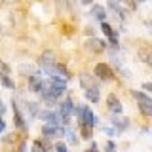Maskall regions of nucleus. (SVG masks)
Masks as SVG:
<instances>
[{
    "label": "nucleus",
    "mask_w": 152,
    "mask_h": 152,
    "mask_svg": "<svg viewBox=\"0 0 152 152\" xmlns=\"http://www.w3.org/2000/svg\"><path fill=\"white\" fill-rule=\"evenodd\" d=\"M101 28H103V32H104V34L110 38V44H112L114 48H118V34H116V31H114V28H112L110 25H108L107 21H103V23H101Z\"/></svg>",
    "instance_id": "obj_8"
},
{
    "label": "nucleus",
    "mask_w": 152,
    "mask_h": 152,
    "mask_svg": "<svg viewBox=\"0 0 152 152\" xmlns=\"http://www.w3.org/2000/svg\"><path fill=\"white\" fill-rule=\"evenodd\" d=\"M139 55H141V59L145 61V63H150V51L148 50H141Z\"/></svg>",
    "instance_id": "obj_20"
},
{
    "label": "nucleus",
    "mask_w": 152,
    "mask_h": 152,
    "mask_svg": "<svg viewBox=\"0 0 152 152\" xmlns=\"http://www.w3.org/2000/svg\"><path fill=\"white\" fill-rule=\"evenodd\" d=\"M28 86H31V91H34V93H40L42 91V88H44V78H42L38 72H34L28 78Z\"/></svg>",
    "instance_id": "obj_7"
},
{
    "label": "nucleus",
    "mask_w": 152,
    "mask_h": 152,
    "mask_svg": "<svg viewBox=\"0 0 152 152\" xmlns=\"http://www.w3.org/2000/svg\"><path fill=\"white\" fill-rule=\"evenodd\" d=\"M51 65H55V53L48 50V51H44V53L40 55V66L46 69V66H51Z\"/></svg>",
    "instance_id": "obj_10"
},
{
    "label": "nucleus",
    "mask_w": 152,
    "mask_h": 152,
    "mask_svg": "<svg viewBox=\"0 0 152 152\" xmlns=\"http://www.w3.org/2000/svg\"><path fill=\"white\" fill-rule=\"evenodd\" d=\"M89 15H93L95 19H99V21H107V10L104 6H99V4H93L91 6V12H89Z\"/></svg>",
    "instance_id": "obj_9"
},
{
    "label": "nucleus",
    "mask_w": 152,
    "mask_h": 152,
    "mask_svg": "<svg viewBox=\"0 0 152 152\" xmlns=\"http://www.w3.org/2000/svg\"><path fill=\"white\" fill-rule=\"evenodd\" d=\"M86 99H88V101H91V103H97L99 99H101V93H99L97 86H93V88H88V89H86Z\"/></svg>",
    "instance_id": "obj_12"
},
{
    "label": "nucleus",
    "mask_w": 152,
    "mask_h": 152,
    "mask_svg": "<svg viewBox=\"0 0 152 152\" xmlns=\"http://www.w3.org/2000/svg\"><path fill=\"white\" fill-rule=\"evenodd\" d=\"M95 76H99L101 80H112L114 78V70L107 63H97L95 65Z\"/></svg>",
    "instance_id": "obj_4"
},
{
    "label": "nucleus",
    "mask_w": 152,
    "mask_h": 152,
    "mask_svg": "<svg viewBox=\"0 0 152 152\" xmlns=\"http://www.w3.org/2000/svg\"><path fill=\"white\" fill-rule=\"evenodd\" d=\"M42 133H44L46 139H55V137H63L65 135V129L61 126H46L42 127Z\"/></svg>",
    "instance_id": "obj_5"
},
{
    "label": "nucleus",
    "mask_w": 152,
    "mask_h": 152,
    "mask_svg": "<svg viewBox=\"0 0 152 152\" xmlns=\"http://www.w3.org/2000/svg\"><path fill=\"white\" fill-rule=\"evenodd\" d=\"M86 152H99V150H97V145H95V142H91V146H89Z\"/></svg>",
    "instance_id": "obj_24"
},
{
    "label": "nucleus",
    "mask_w": 152,
    "mask_h": 152,
    "mask_svg": "<svg viewBox=\"0 0 152 152\" xmlns=\"http://www.w3.org/2000/svg\"><path fill=\"white\" fill-rule=\"evenodd\" d=\"M131 95L139 101V108H141V112L145 114V116H150L152 114V99L148 97V95H145V93H141V91H131Z\"/></svg>",
    "instance_id": "obj_1"
},
{
    "label": "nucleus",
    "mask_w": 152,
    "mask_h": 152,
    "mask_svg": "<svg viewBox=\"0 0 152 152\" xmlns=\"http://www.w3.org/2000/svg\"><path fill=\"white\" fill-rule=\"evenodd\" d=\"M4 129H6V122H4V120H0V133H2Z\"/></svg>",
    "instance_id": "obj_28"
},
{
    "label": "nucleus",
    "mask_w": 152,
    "mask_h": 152,
    "mask_svg": "<svg viewBox=\"0 0 152 152\" xmlns=\"http://www.w3.org/2000/svg\"><path fill=\"white\" fill-rule=\"evenodd\" d=\"M4 2H15V0H4Z\"/></svg>",
    "instance_id": "obj_32"
},
{
    "label": "nucleus",
    "mask_w": 152,
    "mask_h": 152,
    "mask_svg": "<svg viewBox=\"0 0 152 152\" xmlns=\"http://www.w3.org/2000/svg\"><path fill=\"white\" fill-rule=\"evenodd\" d=\"M107 150H108V152H114V142H112V141L107 142Z\"/></svg>",
    "instance_id": "obj_23"
},
{
    "label": "nucleus",
    "mask_w": 152,
    "mask_h": 152,
    "mask_svg": "<svg viewBox=\"0 0 152 152\" xmlns=\"http://www.w3.org/2000/svg\"><path fill=\"white\" fill-rule=\"evenodd\" d=\"M142 88H145L146 91H152V84H148V82H146V84H142Z\"/></svg>",
    "instance_id": "obj_26"
},
{
    "label": "nucleus",
    "mask_w": 152,
    "mask_h": 152,
    "mask_svg": "<svg viewBox=\"0 0 152 152\" xmlns=\"http://www.w3.org/2000/svg\"><path fill=\"white\" fill-rule=\"evenodd\" d=\"M135 2H145V0H135Z\"/></svg>",
    "instance_id": "obj_33"
},
{
    "label": "nucleus",
    "mask_w": 152,
    "mask_h": 152,
    "mask_svg": "<svg viewBox=\"0 0 152 152\" xmlns=\"http://www.w3.org/2000/svg\"><path fill=\"white\" fill-rule=\"evenodd\" d=\"M0 82L6 86V88H10V89H13V88H15V84L12 82V78H10L8 74H0Z\"/></svg>",
    "instance_id": "obj_15"
},
{
    "label": "nucleus",
    "mask_w": 152,
    "mask_h": 152,
    "mask_svg": "<svg viewBox=\"0 0 152 152\" xmlns=\"http://www.w3.org/2000/svg\"><path fill=\"white\" fill-rule=\"evenodd\" d=\"M57 4H59L61 8H66V0H57Z\"/></svg>",
    "instance_id": "obj_29"
},
{
    "label": "nucleus",
    "mask_w": 152,
    "mask_h": 152,
    "mask_svg": "<svg viewBox=\"0 0 152 152\" xmlns=\"http://www.w3.org/2000/svg\"><path fill=\"white\" fill-rule=\"evenodd\" d=\"M27 110L31 112V118L32 116H38V104L36 103H27Z\"/></svg>",
    "instance_id": "obj_18"
},
{
    "label": "nucleus",
    "mask_w": 152,
    "mask_h": 152,
    "mask_svg": "<svg viewBox=\"0 0 152 152\" xmlns=\"http://www.w3.org/2000/svg\"><path fill=\"white\" fill-rule=\"evenodd\" d=\"M19 152H27V142H21V146H19Z\"/></svg>",
    "instance_id": "obj_27"
},
{
    "label": "nucleus",
    "mask_w": 152,
    "mask_h": 152,
    "mask_svg": "<svg viewBox=\"0 0 152 152\" xmlns=\"http://www.w3.org/2000/svg\"><path fill=\"white\" fill-rule=\"evenodd\" d=\"M59 116H61V120H63V124H69V120H70V116L74 114V104H72V101L70 99H65V101H61V104H59Z\"/></svg>",
    "instance_id": "obj_2"
},
{
    "label": "nucleus",
    "mask_w": 152,
    "mask_h": 152,
    "mask_svg": "<svg viewBox=\"0 0 152 152\" xmlns=\"http://www.w3.org/2000/svg\"><path fill=\"white\" fill-rule=\"evenodd\" d=\"M4 112H6V107H4V103L0 101V114H4Z\"/></svg>",
    "instance_id": "obj_30"
},
{
    "label": "nucleus",
    "mask_w": 152,
    "mask_h": 152,
    "mask_svg": "<svg viewBox=\"0 0 152 152\" xmlns=\"http://www.w3.org/2000/svg\"><path fill=\"white\" fill-rule=\"evenodd\" d=\"M112 124L118 127V129H126V127L129 126V120H127V118H124V120H112Z\"/></svg>",
    "instance_id": "obj_17"
},
{
    "label": "nucleus",
    "mask_w": 152,
    "mask_h": 152,
    "mask_svg": "<svg viewBox=\"0 0 152 152\" xmlns=\"http://www.w3.org/2000/svg\"><path fill=\"white\" fill-rule=\"evenodd\" d=\"M38 116L44 122H48V126H61V124H63V120H61V116H59L57 110H44V112L38 114Z\"/></svg>",
    "instance_id": "obj_3"
},
{
    "label": "nucleus",
    "mask_w": 152,
    "mask_h": 152,
    "mask_svg": "<svg viewBox=\"0 0 152 152\" xmlns=\"http://www.w3.org/2000/svg\"><path fill=\"white\" fill-rule=\"evenodd\" d=\"M65 135L69 137V142H70V145H76V142H78V137H76V131L69 129V131H65Z\"/></svg>",
    "instance_id": "obj_19"
},
{
    "label": "nucleus",
    "mask_w": 152,
    "mask_h": 152,
    "mask_svg": "<svg viewBox=\"0 0 152 152\" xmlns=\"http://www.w3.org/2000/svg\"><path fill=\"white\" fill-rule=\"evenodd\" d=\"M86 48H88L91 53H101V51L107 50V42H104V40H99V38H91V40L86 42Z\"/></svg>",
    "instance_id": "obj_6"
},
{
    "label": "nucleus",
    "mask_w": 152,
    "mask_h": 152,
    "mask_svg": "<svg viewBox=\"0 0 152 152\" xmlns=\"http://www.w3.org/2000/svg\"><path fill=\"white\" fill-rule=\"evenodd\" d=\"M103 131H104V133H107V135H110V137L114 135V129H112V127H104V129H103Z\"/></svg>",
    "instance_id": "obj_25"
},
{
    "label": "nucleus",
    "mask_w": 152,
    "mask_h": 152,
    "mask_svg": "<svg viewBox=\"0 0 152 152\" xmlns=\"http://www.w3.org/2000/svg\"><path fill=\"white\" fill-rule=\"evenodd\" d=\"M55 150L57 152H66V145L65 142H55Z\"/></svg>",
    "instance_id": "obj_21"
},
{
    "label": "nucleus",
    "mask_w": 152,
    "mask_h": 152,
    "mask_svg": "<svg viewBox=\"0 0 152 152\" xmlns=\"http://www.w3.org/2000/svg\"><path fill=\"white\" fill-rule=\"evenodd\" d=\"M32 152H46V150H42L40 145H38V142H34V145H32Z\"/></svg>",
    "instance_id": "obj_22"
},
{
    "label": "nucleus",
    "mask_w": 152,
    "mask_h": 152,
    "mask_svg": "<svg viewBox=\"0 0 152 152\" xmlns=\"http://www.w3.org/2000/svg\"><path fill=\"white\" fill-rule=\"evenodd\" d=\"M80 84H82L86 89H88V88H93V80H91V76L86 74V72H84V74H80Z\"/></svg>",
    "instance_id": "obj_14"
},
{
    "label": "nucleus",
    "mask_w": 152,
    "mask_h": 152,
    "mask_svg": "<svg viewBox=\"0 0 152 152\" xmlns=\"http://www.w3.org/2000/svg\"><path fill=\"white\" fill-rule=\"evenodd\" d=\"M80 133H82L84 139H91V127H89V126H84V124H80Z\"/></svg>",
    "instance_id": "obj_16"
},
{
    "label": "nucleus",
    "mask_w": 152,
    "mask_h": 152,
    "mask_svg": "<svg viewBox=\"0 0 152 152\" xmlns=\"http://www.w3.org/2000/svg\"><path fill=\"white\" fill-rule=\"evenodd\" d=\"M82 2H84V4H89V2H91V0H82Z\"/></svg>",
    "instance_id": "obj_31"
},
{
    "label": "nucleus",
    "mask_w": 152,
    "mask_h": 152,
    "mask_svg": "<svg viewBox=\"0 0 152 152\" xmlns=\"http://www.w3.org/2000/svg\"><path fill=\"white\" fill-rule=\"evenodd\" d=\"M108 110L110 112H114V114H122V110H124V107H122V103L116 99V95H108Z\"/></svg>",
    "instance_id": "obj_11"
},
{
    "label": "nucleus",
    "mask_w": 152,
    "mask_h": 152,
    "mask_svg": "<svg viewBox=\"0 0 152 152\" xmlns=\"http://www.w3.org/2000/svg\"><path fill=\"white\" fill-rule=\"evenodd\" d=\"M0 63H2V61H0Z\"/></svg>",
    "instance_id": "obj_34"
},
{
    "label": "nucleus",
    "mask_w": 152,
    "mask_h": 152,
    "mask_svg": "<svg viewBox=\"0 0 152 152\" xmlns=\"http://www.w3.org/2000/svg\"><path fill=\"white\" fill-rule=\"evenodd\" d=\"M13 122H15V126L19 127V129H25V120H23L21 112H19V107L15 103H13Z\"/></svg>",
    "instance_id": "obj_13"
}]
</instances>
